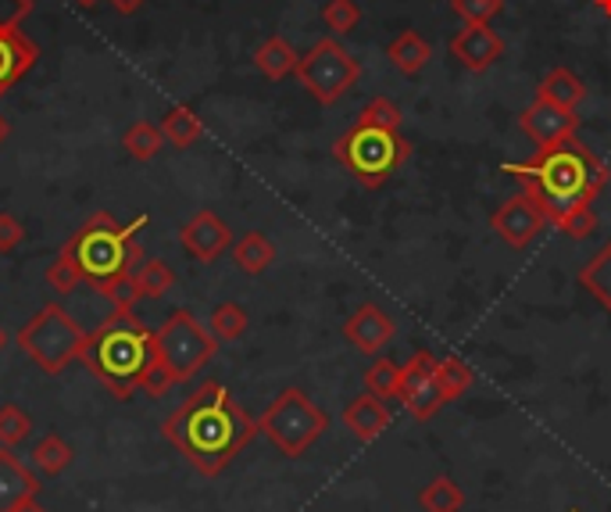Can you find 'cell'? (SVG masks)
<instances>
[{
  "instance_id": "obj_1",
  "label": "cell",
  "mask_w": 611,
  "mask_h": 512,
  "mask_svg": "<svg viewBox=\"0 0 611 512\" xmlns=\"http://www.w3.org/2000/svg\"><path fill=\"white\" fill-rule=\"evenodd\" d=\"M257 419L240 409L219 380H208L161 424V438L182 451L197 473L219 477L257 438Z\"/></svg>"
},
{
  "instance_id": "obj_2",
  "label": "cell",
  "mask_w": 611,
  "mask_h": 512,
  "mask_svg": "<svg viewBox=\"0 0 611 512\" xmlns=\"http://www.w3.org/2000/svg\"><path fill=\"white\" fill-rule=\"evenodd\" d=\"M504 173L515 176L523 190L544 208L547 222H561L576 208H590L608 187V165L576 137L558 147L537 150L533 161H508Z\"/></svg>"
},
{
  "instance_id": "obj_3",
  "label": "cell",
  "mask_w": 611,
  "mask_h": 512,
  "mask_svg": "<svg viewBox=\"0 0 611 512\" xmlns=\"http://www.w3.org/2000/svg\"><path fill=\"white\" fill-rule=\"evenodd\" d=\"M83 363L115 398L129 401L136 390H144L155 366V330H147L133 312H115L89 334Z\"/></svg>"
},
{
  "instance_id": "obj_4",
  "label": "cell",
  "mask_w": 611,
  "mask_h": 512,
  "mask_svg": "<svg viewBox=\"0 0 611 512\" xmlns=\"http://www.w3.org/2000/svg\"><path fill=\"white\" fill-rule=\"evenodd\" d=\"M144 226H147V216L133 219L129 226H122L112 212L89 216L65 244V251L75 259V265H80L83 283H89L97 294H104L122 276L136 273L144 259V248L136 237H140Z\"/></svg>"
},
{
  "instance_id": "obj_5",
  "label": "cell",
  "mask_w": 611,
  "mask_h": 512,
  "mask_svg": "<svg viewBox=\"0 0 611 512\" xmlns=\"http://www.w3.org/2000/svg\"><path fill=\"white\" fill-rule=\"evenodd\" d=\"M215 348L219 341L211 337V330L197 323V315L190 309H176L155 330V366L147 373L144 390L161 398L168 387L193 380L211 363Z\"/></svg>"
},
{
  "instance_id": "obj_6",
  "label": "cell",
  "mask_w": 611,
  "mask_h": 512,
  "mask_svg": "<svg viewBox=\"0 0 611 512\" xmlns=\"http://www.w3.org/2000/svg\"><path fill=\"white\" fill-rule=\"evenodd\" d=\"M333 155L361 187L376 190L411 158V144L401 137V129H387L355 118V126L333 144Z\"/></svg>"
},
{
  "instance_id": "obj_7",
  "label": "cell",
  "mask_w": 611,
  "mask_h": 512,
  "mask_svg": "<svg viewBox=\"0 0 611 512\" xmlns=\"http://www.w3.org/2000/svg\"><path fill=\"white\" fill-rule=\"evenodd\" d=\"M89 334L69 315L65 305H43L33 320H29L19 334H14V344L19 352L29 355L43 373H65L75 358H83Z\"/></svg>"
},
{
  "instance_id": "obj_8",
  "label": "cell",
  "mask_w": 611,
  "mask_h": 512,
  "mask_svg": "<svg viewBox=\"0 0 611 512\" xmlns=\"http://www.w3.org/2000/svg\"><path fill=\"white\" fill-rule=\"evenodd\" d=\"M257 430L283 451L286 459H301L323 433L329 430V416L312 401L308 390L286 387L268 401V409L257 416Z\"/></svg>"
},
{
  "instance_id": "obj_9",
  "label": "cell",
  "mask_w": 611,
  "mask_h": 512,
  "mask_svg": "<svg viewBox=\"0 0 611 512\" xmlns=\"http://www.w3.org/2000/svg\"><path fill=\"white\" fill-rule=\"evenodd\" d=\"M297 80L318 104H336L361 80V65L340 40H318L308 54H301Z\"/></svg>"
},
{
  "instance_id": "obj_10",
  "label": "cell",
  "mask_w": 611,
  "mask_h": 512,
  "mask_svg": "<svg viewBox=\"0 0 611 512\" xmlns=\"http://www.w3.org/2000/svg\"><path fill=\"white\" fill-rule=\"evenodd\" d=\"M397 398H401L404 409L415 419H422V424L440 412V405H447L444 390H440V380H436V358L430 348H419L401 366V395Z\"/></svg>"
},
{
  "instance_id": "obj_11",
  "label": "cell",
  "mask_w": 611,
  "mask_h": 512,
  "mask_svg": "<svg viewBox=\"0 0 611 512\" xmlns=\"http://www.w3.org/2000/svg\"><path fill=\"white\" fill-rule=\"evenodd\" d=\"M544 226H547V216H544V208L533 201L529 190L512 194V198L491 216V230L515 251H526L533 240L544 233Z\"/></svg>"
},
{
  "instance_id": "obj_12",
  "label": "cell",
  "mask_w": 611,
  "mask_h": 512,
  "mask_svg": "<svg viewBox=\"0 0 611 512\" xmlns=\"http://www.w3.org/2000/svg\"><path fill=\"white\" fill-rule=\"evenodd\" d=\"M518 126H523L526 137L537 144V150H544V147H558L565 140H572L579 129V115L561 108L555 101L537 97L523 115H518Z\"/></svg>"
},
{
  "instance_id": "obj_13",
  "label": "cell",
  "mask_w": 611,
  "mask_h": 512,
  "mask_svg": "<svg viewBox=\"0 0 611 512\" xmlns=\"http://www.w3.org/2000/svg\"><path fill=\"white\" fill-rule=\"evenodd\" d=\"M393 337H397L393 315L383 305H376V301H361L355 315L344 323V341L361 355H383Z\"/></svg>"
},
{
  "instance_id": "obj_14",
  "label": "cell",
  "mask_w": 611,
  "mask_h": 512,
  "mask_svg": "<svg viewBox=\"0 0 611 512\" xmlns=\"http://www.w3.org/2000/svg\"><path fill=\"white\" fill-rule=\"evenodd\" d=\"M179 244L182 251L197 262H215L233 248V230L215 216V212H197L187 226L179 230Z\"/></svg>"
},
{
  "instance_id": "obj_15",
  "label": "cell",
  "mask_w": 611,
  "mask_h": 512,
  "mask_svg": "<svg viewBox=\"0 0 611 512\" xmlns=\"http://www.w3.org/2000/svg\"><path fill=\"white\" fill-rule=\"evenodd\" d=\"M451 54L462 62L468 72H486L504 58V40L491 22H465L451 40Z\"/></svg>"
},
{
  "instance_id": "obj_16",
  "label": "cell",
  "mask_w": 611,
  "mask_h": 512,
  "mask_svg": "<svg viewBox=\"0 0 611 512\" xmlns=\"http://www.w3.org/2000/svg\"><path fill=\"white\" fill-rule=\"evenodd\" d=\"M40 48L19 25H0V97L36 65Z\"/></svg>"
},
{
  "instance_id": "obj_17",
  "label": "cell",
  "mask_w": 611,
  "mask_h": 512,
  "mask_svg": "<svg viewBox=\"0 0 611 512\" xmlns=\"http://www.w3.org/2000/svg\"><path fill=\"white\" fill-rule=\"evenodd\" d=\"M40 488V477L11 448H0V512H11L22 502L36 499Z\"/></svg>"
},
{
  "instance_id": "obj_18",
  "label": "cell",
  "mask_w": 611,
  "mask_h": 512,
  "mask_svg": "<svg viewBox=\"0 0 611 512\" xmlns=\"http://www.w3.org/2000/svg\"><path fill=\"white\" fill-rule=\"evenodd\" d=\"M344 427L355 433L358 441H376L379 433H383L390 427V409H387V401H379L376 395H358L355 401H347V409H344Z\"/></svg>"
},
{
  "instance_id": "obj_19",
  "label": "cell",
  "mask_w": 611,
  "mask_h": 512,
  "mask_svg": "<svg viewBox=\"0 0 611 512\" xmlns=\"http://www.w3.org/2000/svg\"><path fill=\"white\" fill-rule=\"evenodd\" d=\"M579 288H583L604 312H611V240H604V244L590 254V259L579 265Z\"/></svg>"
},
{
  "instance_id": "obj_20",
  "label": "cell",
  "mask_w": 611,
  "mask_h": 512,
  "mask_svg": "<svg viewBox=\"0 0 611 512\" xmlns=\"http://www.w3.org/2000/svg\"><path fill=\"white\" fill-rule=\"evenodd\" d=\"M387 58H390V65L397 72H404V75H419L425 65H430V58H433V48L425 43L422 33H415V29H404L401 36H393V43L387 48Z\"/></svg>"
},
{
  "instance_id": "obj_21",
  "label": "cell",
  "mask_w": 611,
  "mask_h": 512,
  "mask_svg": "<svg viewBox=\"0 0 611 512\" xmlns=\"http://www.w3.org/2000/svg\"><path fill=\"white\" fill-rule=\"evenodd\" d=\"M233 262H236V269L240 273H247V276H262L265 269L276 262V244L265 237V233H257V230H251V233H243L236 244H233Z\"/></svg>"
},
{
  "instance_id": "obj_22",
  "label": "cell",
  "mask_w": 611,
  "mask_h": 512,
  "mask_svg": "<svg viewBox=\"0 0 611 512\" xmlns=\"http://www.w3.org/2000/svg\"><path fill=\"white\" fill-rule=\"evenodd\" d=\"M537 97L555 101V104H561V108L576 112L579 104H583V97H587V86H583V80H579L576 72H569V69H551L540 80Z\"/></svg>"
},
{
  "instance_id": "obj_23",
  "label": "cell",
  "mask_w": 611,
  "mask_h": 512,
  "mask_svg": "<svg viewBox=\"0 0 611 512\" xmlns=\"http://www.w3.org/2000/svg\"><path fill=\"white\" fill-rule=\"evenodd\" d=\"M301 54L294 51V43L283 40V36H268L262 48L254 51V65L268 80H286L289 72H297Z\"/></svg>"
},
{
  "instance_id": "obj_24",
  "label": "cell",
  "mask_w": 611,
  "mask_h": 512,
  "mask_svg": "<svg viewBox=\"0 0 611 512\" xmlns=\"http://www.w3.org/2000/svg\"><path fill=\"white\" fill-rule=\"evenodd\" d=\"M29 459H33V466H36L40 473L61 477V473H65L69 466H72L75 448H72L65 438H61V433H54V430H51V433H43V438L33 445V456H29Z\"/></svg>"
},
{
  "instance_id": "obj_25",
  "label": "cell",
  "mask_w": 611,
  "mask_h": 512,
  "mask_svg": "<svg viewBox=\"0 0 611 512\" xmlns=\"http://www.w3.org/2000/svg\"><path fill=\"white\" fill-rule=\"evenodd\" d=\"M247 323H251V315L240 301H222V305H215L208 315V330L219 344L240 341L243 334H247Z\"/></svg>"
},
{
  "instance_id": "obj_26",
  "label": "cell",
  "mask_w": 611,
  "mask_h": 512,
  "mask_svg": "<svg viewBox=\"0 0 611 512\" xmlns=\"http://www.w3.org/2000/svg\"><path fill=\"white\" fill-rule=\"evenodd\" d=\"M161 133H165L168 144L182 150V147L197 144V137L204 133V126H201V118H197V112L190 108V104H176V108L165 112V118H161Z\"/></svg>"
},
{
  "instance_id": "obj_27",
  "label": "cell",
  "mask_w": 611,
  "mask_h": 512,
  "mask_svg": "<svg viewBox=\"0 0 611 512\" xmlns=\"http://www.w3.org/2000/svg\"><path fill=\"white\" fill-rule=\"evenodd\" d=\"M419 505L425 512H462L465 494H462V488H457L454 477H433L430 484L419 491Z\"/></svg>"
},
{
  "instance_id": "obj_28",
  "label": "cell",
  "mask_w": 611,
  "mask_h": 512,
  "mask_svg": "<svg viewBox=\"0 0 611 512\" xmlns=\"http://www.w3.org/2000/svg\"><path fill=\"white\" fill-rule=\"evenodd\" d=\"M165 144H168L165 133L155 123H133L126 129V137H122V147H126V155L136 158V161H150Z\"/></svg>"
},
{
  "instance_id": "obj_29",
  "label": "cell",
  "mask_w": 611,
  "mask_h": 512,
  "mask_svg": "<svg viewBox=\"0 0 611 512\" xmlns=\"http://www.w3.org/2000/svg\"><path fill=\"white\" fill-rule=\"evenodd\" d=\"M365 390L376 395L379 401H390L401 395V366L393 358H376V363L365 369Z\"/></svg>"
},
{
  "instance_id": "obj_30",
  "label": "cell",
  "mask_w": 611,
  "mask_h": 512,
  "mask_svg": "<svg viewBox=\"0 0 611 512\" xmlns=\"http://www.w3.org/2000/svg\"><path fill=\"white\" fill-rule=\"evenodd\" d=\"M133 280H136V288H140V297H147V301L165 297L168 291L176 288V273H172V269H168L165 262H158V259H147V262L133 273Z\"/></svg>"
},
{
  "instance_id": "obj_31",
  "label": "cell",
  "mask_w": 611,
  "mask_h": 512,
  "mask_svg": "<svg viewBox=\"0 0 611 512\" xmlns=\"http://www.w3.org/2000/svg\"><path fill=\"white\" fill-rule=\"evenodd\" d=\"M436 380H440V390H444V398L454 401V398H462L465 390L472 387V369L465 358H457V355H447V358H440L436 363Z\"/></svg>"
},
{
  "instance_id": "obj_32",
  "label": "cell",
  "mask_w": 611,
  "mask_h": 512,
  "mask_svg": "<svg viewBox=\"0 0 611 512\" xmlns=\"http://www.w3.org/2000/svg\"><path fill=\"white\" fill-rule=\"evenodd\" d=\"M33 433V416L19 405H0V448H19Z\"/></svg>"
},
{
  "instance_id": "obj_33",
  "label": "cell",
  "mask_w": 611,
  "mask_h": 512,
  "mask_svg": "<svg viewBox=\"0 0 611 512\" xmlns=\"http://www.w3.org/2000/svg\"><path fill=\"white\" fill-rule=\"evenodd\" d=\"M323 22H326V29H333V36H347L358 29L361 8L355 4V0H329V4L323 8Z\"/></svg>"
},
{
  "instance_id": "obj_34",
  "label": "cell",
  "mask_w": 611,
  "mask_h": 512,
  "mask_svg": "<svg viewBox=\"0 0 611 512\" xmlns=\"http://www.w3.org/2000/svg\"><path fill=\"white\" fill-rule=\"evenodd\" d=\"M48 283L54 288V294H72L83 283L80 265H75V259H72L65 248H61V254L48 265Z\"/></svg>"
},
{
  "instance_id": "obj_35",
  "label": "cell",
  "mask_w": 611,
  "mask_h": 512,
  "mask_svg": "<svg viewBox=\"0 0 611 512\" xmlns=\"http://www.w3.org/2000/svg\"><path fill=\"white\" fill-rule=\"evenodd\" d=\"M358 118H361V123L387 126V129H401V123H404L401 108H397V104H393L390 97H372V101L358 112Z\"/></svg>"
},
{
  "instance_id": "obj_36",
  "label": "cell",
  "mask_w": 611,
  "mask_h": 512,
  "mask_svg": "<svg viewBox=\"0 0 611 512\" xmlns=\"http://www.w3.org/2000/svg\"><path fill=\"white\" fill-rule=\"evenodd\" d=\"M504 8V0H451V11L462 22H491Z\"/></svg>"
},
{
  "instance_id": "obj_37",
  "label": "cell",
  "mask_w": 611,
  "mask_h": 512,
  "mask_svg": "<svg viewBox=\"0 0 611 512\" xmlns=\"http://www.w3.org/2000/svg\"><path fill=\"white\" fill-rule=\"evenodd\" d=\"M558 230L569 240H583L598 230V216H593V208H576V212H569L558 222Z\"/></svg>"
},
{
  "instance_id": "obj_38",
  "label": "cell",
  "mask_w": 611,
  "mask_h": 512,
  "mask_svg": "<svg viewBox=\"0 0 611 512\" xmlns=\"http://www.w3.org/2000/svg\"><path fill=\"white\" fill-rule=\"evenodd\" d=\"M25 240V226L11 212H0V254H11Z\"/></svg>"
},
{
  "instance_id": "obj_39",
  "label": "cell",
  "mask_w": 611,
  "mask_h": 512,
  "mask_svg": "<svg viewBox=\"0 0 611 512\" xmlns=\"http://www.w3.org/2000/svg\"><path fill=\"white\" fill-rule=\"evenodd\" d=\"M29 8H33V0H0V25H19Z\"/></svg>"
},
{
  "instance_id": "obj_40",
  "label": "cell",
  "mask_w": 611,
  "mask_h": 512,
  "mask_svg": "<svg viewBox=\"0 0 611 512\" xmlns=\"http://www.w3.org/2000/svg\"><path fill=\"white\" fill-rule=\"evenodd\" d=\"M147 4V0H112V8L118 11V14H136Z\"/></svg>"
},
{
  "instance_id": "obj_41",
  "label": "cell",
  "mask_w": 611,
  "mask_h": 512,
  "mask_svg": "<svg viewBox=\"0 0 611 512\" xmlns=\"http://www.w3.org/2000/svg\"><path fill=\"white\" fill-rule=\"evenodd\" d=\"M11 512H48V509H43L36 499H29V502H22L19 509H11Z\"/></svg>"
},
{
  "instance_id": "obj_42",
  "label": "cell",
  "mask_w": 611,
  "mask_h": 512,
  "mask_svg": "<svg viewBox=\"0 0 611 512\" xmlns=\"http://www.w3.org/2000/svg\"><path fill=\"white\" fill-rule=\"evenodd\" d=\"M8 133H11V126H8V118H4V115H0V144H4V140H8Z\"/></svg>"
},
{
  "instance_id": "obj_43",
  "label": "cell",
  "mask_w": 611,
  "mask_h": 512,
  "mask_svg": "<svg viewBox=\"0 0 611 512\" xmlns=\"http://www.w3.org/2000/svg\"><path fill=\"white\" fill-rule=\"evenodd\" d=\"M593 8H598V11H604L608 19H611V0H593Z\"/></svg>"
},
{
  "instance_id": "obj_44",
  "label": "cell",
  "mask_w": 611,
  "mask_h": 512,
  "mask_svg": "<svg viewBox=\"0 0 611 512\" xmlns=\"http://www.w3.org/2000/svg\"><path fill=\"white\" fill-rule=\"evenodd\" d=\"M4 348H8V330L0 326V352H4Z\"/></svg>"
},
{
  "instance_id": "obj_45",
  "label": "cell",
  "mask_w": 611,
  "mask_h": 512,
  "mask_svg": "<svg viewBox=\"0 0 611 512\" xmlns=\"http://www.w3.org/2000/svg\"><path fill=\"white\" fill-rule=\"evenodd\" d=\"M80 8H94V4H101V0H75Z\"/></svg>"
},
{
  "instance_id": "obj_46",
  "label": "cell",
  "mask_w": 611,
  "mask_h": 512,
  "mask_svg": "<svg viewBox=\"0 0 611 512\" xmlns=\"http://www.w3.org/2000/svg\"><path fill=\"white\" fill-rule=\"evenodd\" d=\"M569 512H579V509H569Z\"/></svg>"
}]
</instances>
